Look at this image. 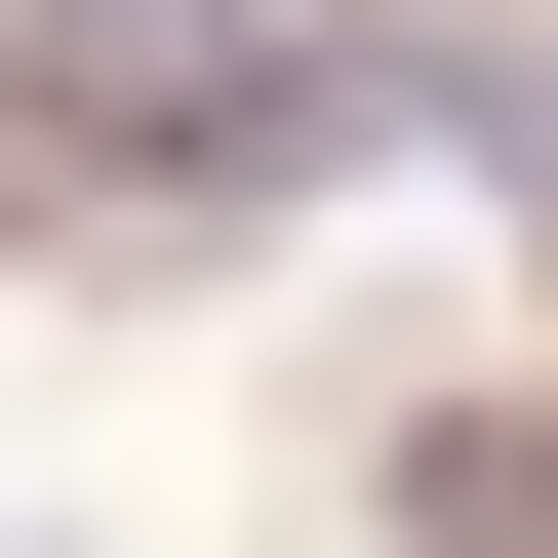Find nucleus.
Wrapping results in <instances>:
<instances>
[{
  "mask_svg": "<svg viewBox=\"0 0 558 558\" xmlns=\"http://www.w3.org/2000/svg\"><path fill=\"white\" fill-rule=\"evenodd\" d=\"M399 558H558V399H439L399 439Z\"/></svg>",
  "mask_w": 558,
  "mask_h": 558,
  "instance_id": "2",
  "label": "nucleus"
},
{
  "mask_svg": "<svg viewBox=\"0 0 558 558\" xmlns=\"http://www.w3.org/2000/svg\"><path fill=\"white\" fill-rule=\"evenodd\" d=\"M360 40L319 0H0V199H319Z\"/></svg>",
  "mask_w": 558,
  "mask_h": 558,
  "instance_id": "1",
  "label": "nucleus"
}]
</instances>
